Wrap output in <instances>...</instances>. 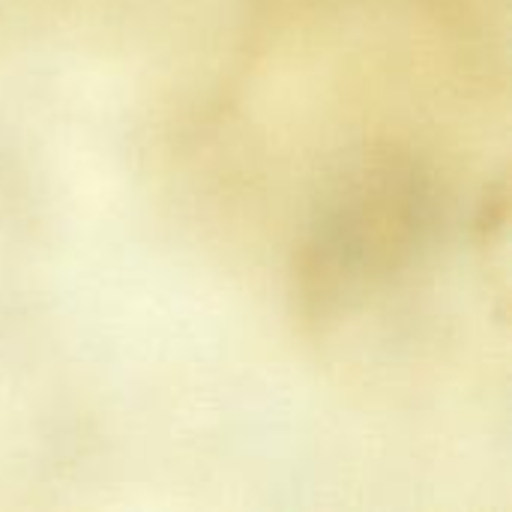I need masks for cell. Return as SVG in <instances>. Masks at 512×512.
Segmentation results:
<instances>
[{
	"instance_id": "obj_1",
	"label": "cell",
	"mask_w": 512,
	"mask_h": 512,
	"mask_svg": "<svg viewBox=\"0 0 512 512\" xmlns=\"http://www.w3.org/2000/svg\"><path fill=\"white\" fill-rule=\"evenodd\" d=\"M423 195L411 171L378 165L351 189L321 237L318 276L339 285L360 282L369 273H384L411 255L420 237Z\"/></svg>"
}]
</instances>
